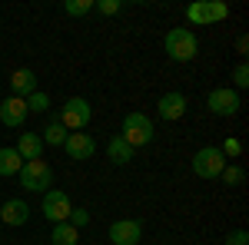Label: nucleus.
<instances>
[{
  "label": "nucleus",
  "mask_w": 249,
  "mask_h": 245,
  "mask_svg": "<svg viewBox=\"0 0 249 245\" xmlns=\"http://www.w3.org/2000/svg\"><path fill=\"white\" fill-rule=\"evenodd\" d=\"M186 17H190L193 27H210V23H219V20L230 17V3H223V0H193L186 7Z\"/></svg>",
  "instance_id": "obj_5"
},
{
  "label": "nucleus",
  "mask_w": 249,
  "mask_h": 245,
  "mask_svg": "<svg viewBox=\"0 0 249 245\" xmlns=\"http://www.w3.org/2000/svg\"><path fill=\"white\" fill-rule=\"evenodd\" d=\"M156 116L160 119H166V123H176V119H183L186 116V96L183 93H163L160 96V103H156Z\"/></svg>",
  "instance_id": "obj_11"
},
{
  "label": "nucleus",
  "mask_w": 249,
  "mask_h": 245,
  "mask_svg": "<svg viewBox=\"0 0 249 245\" xmlns=\"http://www.w3.org/2000/svg\"><path fill=\"white\" fill-rule=\"evenodd\" d=\"M232 86H236V90H246L249 86V66L246 63H239V66L232 70Z\"/></svg>",
  "instance_id": "obj_25"
},
{
  "label": "nucleus",
  "mask_w": 249,
  "mask_h": 245,
  "mask_svg": "<svg viewBox=\"0 0 249 245\" xmlns=\"http://www.w3.org/2000/svg\"><path fill=\"white\" fill-rule=\"evenodd\" d=\"M93 10H96V14L113 17V14H120V10H123V3H120V0H93Z\"/></svg>",
  "instance_id": "obj_23"
},
{
  "label": "nucleus",
  "mask_w": 249,
  "mask_h": 245,
  "mask_svg": "<svg viewBox=\"0 0 249 245\" xmlns=\"http://www.w3.org/2000/svg\"><path fill=\"white\" fill-rule=\"evenodd\" d=\"M20 166H23L20 152L14 149V146H3V149H0V176H17Z\"/></svg>",
  "instance_id": "obj_17"
},
{
  "label": "nucleus",
  "mask_w": 249,
  "mask_h": 245,
  "mask_svg": "<svg viewBox=\"0 0 249 245\" xmlns=\"http://www.w3.org/2000/svg\"><path fill=\"white\" fill-rule=\"evenodd\" d=\"M30 219V206L23 199H7L0 206V226H23Z\"/></svg>",
  "instance_id": "obj_13"
},
{
  "label": "nucleus",
  "mask_w": 249,
  "mask_h": 245,
  "mask_svg": "<svg viewBox=\"0 0 249 245\" xmlns=\"http://www.w3.org/2000/svg\"><path fill=\"white\" fill-rule=\"evenodd\" d=\"M50 110V96L40 93V90H34V93L27 96V113H47Z\"/></svg>",
  "instance_id": "obj_20"
},
{
  "label": "nucleus",
  "mask_w": 249,
  "mask_h": 245,
  "mask_svg": "<svg viewBox=\"0 0 249 245\" xmlns=\"http://www.w3.org/2000/svg\"><path fill=\"white\" fill-rule=\"evenodd\" d=\"M40 139H43V146H63V139H67V130L60 126L57 119H50V126L43 130V136H40Z\"/></svg>",
  "instance_id": "obj_19"
},
{
  "label": "nucleus",
  "mask_w": 249,
  "mask_h": 245,
  "mask_svg": "<svg viewBox=\"0 0 249 245\" xmlns=\"http://www.w3.org/2000/svg\"><path fill=\"white\" fill-rule=\"evenodd\" d=\"M226 245H249V232H246V229H236V232H230Z\"/></svg>",
  "instance_id": "obj_27"
},
{
  "label": "nucleus",
  "mask_w": 249,
  "mask_h": 245,
  "mask_svg": "<svg viewBox=\"0 0 249 245\" xmlns=\"http://www.w3.org/2000/svg\"><path fill=\"white\" fill-rule=\"evenodd\" d=\"M63 149H67V156L70 159H93L96 152V143L90 132H67V139H63Z\"/></svg>",
  "instance_id": "obj_10"
},
{
  "label": "nucleus",
  "mask_w": 249,
  "mask_h": 245,
  "mask_svg": "<svg viewBox=\"0 0 249 245\" xmlns=\"http://www.w3.org/2000/svg\"><path fill=\"white\" fill-rule=\"evenodd\" d=\"M107 159H110L113 166H126V163L133 159V146L123 143V136H113V139L107 143Z\"/></svg>",
  "instance_id": "obj_16"
},
{
  "label": "nucleus",
  "mask_w": 249,
  "mask_h": 245,
  "mask_svg": "<svg viewBox=\"0 0 249 245\" xmlns=\"http://www.w3.org/2000/svg\"><path fill=\"white\" fill-rule=\"evenodd\" d=\"M219 152H223V156H226V159H236V156H239V152H243V143H239V139H236V136H226V143H223V146H219Z\"/></svg>",
  "instance_id": "obj_24"
},
{
  "label": "nucleus",
  "mask_w": 249,
  "mask_h": 245,
  "mask_svg": "<svg viewBox=\"0 0 249 245\" xmlns=\"http://www.w3.org/2000/svg\"><path fill=\"white\" fill-rule=\"evenodd\" d=\"M27 116H30V113H27V99H20V96H7V99L0 103V123L10 126V130L23 126Z\"/></svg>",
  "instance_id": "obj_12"
},
{
  "label": "nucleus",
  "mask_w": 249,
  "mask_h": 245,
  "mask_svg": "<svg viewBox=\"0 0 249 245\" xmlns=\"http://www.w3.org/2000/svg\"><path fill=\"white\" fill-rule=\"evenodd\" d=\"M123 143H130V146H150L153 143V136H156V126H153V119L146 113H126V119H123Z\"/></svg>",
  "instance_id": "obj_3"
},
{
  "label": "nucleus",
  "mask_w": 249,
  "mask_h": 245,
  "mask_svg": "<svg viewBox=\"0 0 249 245\" xmlns=\"http://www.w3.org/2000/svg\"><path fill=\"white\" fill-rule=\"evenodd\" d=\"M223 169H226V156L219 152V146H203L193 156V172L199 179H219Z\"/></svg>",
  "instance_id": "obj_6"
},
{
  "label": "nucleus",
  "mask_w": 249,
  "mask_h": 245,
  "mask_svg": "<svg viewBox=\"0 0 249 245\" xmlns=\"http://www.w3.org/2000/svg\"><path fill=\"white\" fill-rule=\"evenodd\" d=\"M17 176H20V186L27 189V192H47V189H53V169L43 159H27Z\"/></svg>",
  "instance_id": "obj_4"
},
{
  "label": "nucleus",
  "mask_w": 249,
  "mask_h": 245,
  "mask_svg": "<svg viewBox=\"0 0 249 245\" xmlns=\"http://www.w3.org/2000/svg\"><path fill=\"white\" fill-rule=\"evenodd\" d=\"M14 149L20 152L23 163H27V159H43V139H40L37 132H20V139H17Z\"/></svg>",
  "instance_id": "obj_15"
},
{
  "label": "nucleus",
  "mask_w": 249,
  "mask_h": 245,
  "mask_svg": "<svg viewBox=\"0 0 249 245\" xmlns=\"http://www.w3.org/2000/svg\"><path fill=\"white\" fill-rule=\"evenodd\" d=\"M67 222H70V226L80 232V229L90 222V212H87V209H77V206H73V209H70V219H67Z\"/></svg>",
  "instance_id": "obj_26"
},
{
  "label": "nucleus",
  "mask_w": 249,
  "mask_h": 245,
  "mask_svg": "<svg viewBox=\"0 0 249 245\" xmlns=\"http://www.w3.org/2000/svg\"><path fill=\"white\" fill-rule=\"evenodd\" d=\"M10 90H14V96L27 99V96L37 90V73H34V70H27V66L14 70V73H10Z\"/></svg>",
  "instance_id": "obj_14"
},
{
  "label": "nucleus",
  "mask_w": 249,
  "mask_h": 245,
  "mask_svg": "<svg viewBox=\"0 0 249 245\" xmlns=\"http://www.w3.org/2000/svg\"><path fill=\"white\" fill-rule=\"evenodd\" d=\"M143 239V226L136 219H116L110 226V242L113 245H140Z\"/></svg>",
  "instance_id": "obj_9"
},
{
  "label": "nucleus",
  "mask_w": 249,
  "mask_h": 245,
  "mask_svg": "<svg viewBox=\"0 0 249 245\" xmlns=\"http://www.w3.org/2000/svg\"><path fill=\"white\" fill-rule=\"evenodd\" d=\"M50 242H53V245H77L80 242V232L70 226V222H57L53 232H50Z\"/></svg>",
  "instance_id": "obj_18"
},
{
  "label": "nucleus",
  "mask_w": 249,
  "mask_h": 245,
  "mask_svg": "<svg viewBox=\"0 0 249 245\" xmlns=\"http://www.w3.org/2000/svg\"><path fill=\"white\" fill-rule=\"evenodd\" d=\"M70 209H73L70 206V196L63 189H47L43 192V219H50L53 226L70 219Z\"/></svg>",
  "instance_id": "obj_7"
},
{
  "label": "nucleus",
  "mask_w": 249,
  "mask_h": 245,
  "mask_svg": "<svg viewBox=\"0 0 249 245\" xmlns=\"http://www.w3.org/2000/svg\"><path fill=\"white\" fill-rule=\"evenodd\" d=\"M63 14H70V17H87V14H93V0H67V3H63Z\"/></svg>",
  "instance_id": "obj_21"
},
{
  "label": "nucleus",
  "mask_w": 249,
  "mask_h": 245,
  "mask_svg": "<svg viewBox=\"0 0 249 245\" xmlns=\"http://www.w3.org/2000/svg\"><path fill=\"white\" fill-rule=\"evenodd\" d=\"M246 47H249V40H246V33H243V37L236 40V50H239V53H246Z\"/></svg>",
  "instance_id": "obj_28"
},
{
  "label": "nucleus",
  "mask_w": 249,
  "mask_h": 245,
  "mask_svg": "<svg viewBox=\"0 0 249 245\" xmlns=\"http://www.w3.org/2000/svg\"><path fill=\"white\" fill-rule=\"evenodd\" d=\"M163 47H166V57L176 60V63H190L199 53V40L186 27H173L170 33H166V40H163Z\"/></svg>",
  "instance_id": "obj_1"
},
{
  "label": "nucleus",
  "mask_w": 249,
  "mask_h": 245,
  "mask_svg": "<svg viewBox=\"0 0 249 245\" xmlns=\"http://www.w3.org/2000/svg\"><path fill=\"white\" fill-rule=\"evenodd\" d=\"M219 179H223L226 186H243V179H246V172L239 169V166H226V169L219 172Z\"/></svg>",
  "instance_id": "obj_22"
},
{
  "label": "nucleus",
  "mask_w": 249,
  "mask_h": 245,
  "mask_svg": "<svg viewBox=\"0 0 249 245\" xmlns=\"http://www.w3.org/2000/svg\"><path fill=\"white\" fill-rule=\"evenodd\" d=\"M90 119H93V106L83 99V96H70L67 103H63V110H60L57 123L63 126L67 132H80L90 126Z\"/></svg>",
  "instance_id": "obj_2"
},
{
  "label": "nucleus",
  "mask_w": 249,
  "mask_h": 245,
  "mask_svg": "<svg viewBox=\"0 0 249 245\" xmlns=\"http://www.w3.org/2000/svg\"><path fill=\"white\" fill-rule=\"evenodd\" d=\"M206 106H210V113L216 116H236L239 113V93L232 90V86H216L210 96H206Z\"/></svg>",
  "instance_id": "obj_8"
}]
</instances>
